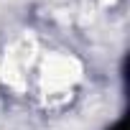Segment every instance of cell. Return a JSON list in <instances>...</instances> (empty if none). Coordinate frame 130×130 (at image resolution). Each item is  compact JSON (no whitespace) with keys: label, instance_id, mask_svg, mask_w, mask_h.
I'll list each match as a JSON object with an SVG mask.
<instances>
[{"label":"cell","instance_id":"obj_1","mask_svg":"<svg viewBox=\"0 0 130 130\" xmlns=\"http://www.w3.org/2000/svg\"><path fill=\"white\" fill-rule=\"evenodd\" d=\"M105 130H122V117H120L117 122H112V125H107Z\"/></svg>","mask_w":130,"mask_h":130}]
</instances>
